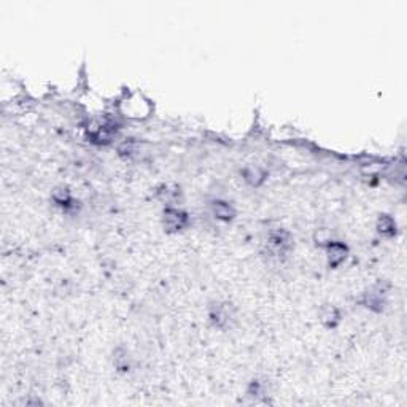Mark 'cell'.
<instances>
[{"label": "cell", "instance_id": "cell-5", "mask_svg": "<svg viewBox=\"0 0 407 407\" xmlns=\"http://www.w3.org/2000/svg\"><path fill=\"white\" fill-rule=\"evenodd\" d=\"M378 227H380V232L383 234H387V232H393V229H395V223L391 221V218L388 217H382L380 218V224H378Z\"/></svg>", "mask_w": 407, "mask_h": 407}, {"label": "cell", "instance_id": "cell-2", "mask_svg": "<svg viewBox=\"0 0 407 407\" xmlns=\"http://www.w3.org/2000/svg\"><path fill=\"white\" fill-rule=\"evenodd\" d=\"M269 244L274 247L277 253H283L285 250L290 247V237L287 232H275L270 235Z\"/></svg>", "mask_w": 407, "mask_h": 407}, {"label": "cell", "instance_id": "cell-1", "mask_svg": "<svg viewBox=\"0 0 407 407\" xmlns=\"http://www.w3.org/2000/svg\"><path fill=\"white\" fill-rule=\"evenodd\" d=\"M164 223L169 231H178L186 224V215L178 210H167L164 213Z\"/></svg>", "mask_w": 407, "mask_h": 407}, {"label": "cell", "instance_id": "cell-4", "mask_svg": "<svg viewBox=\"0 0 407 407\" xmlns=\"http://www.w3.org/2000/svg\"><path fill=\"white\" fill-rule=\"evenodd\" d=\"M213 212H215V215L218 218L226 220V221L234 217V210L226 202H215L213 204Z\"/></svg>", "mask_w": 407, "mask_h": 407}, {"label": "cell", "instance_id": "cell-3", "mask_svg": "<svg viewBox=\"0 0 407 407\" xmlns=\"http://www.w3.org/2000/svg\"><path fill=\"white\" fill-rule=\"evenodd\" d=\"M345 253H347V250H345L344 245L333 244L330 247V264H333V266H337V264H340L345 258Z\"/></svg>", "mask_w": 407, "mask_h": 407}]
</instances>
